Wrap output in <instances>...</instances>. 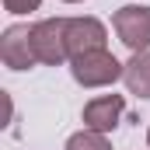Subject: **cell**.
<instances>
[{"instance_id": "1", "label": "cell", "mask_w": 150, "mask_h": 150, "mask_svg": "<svg viewBox=\"0 0 150 150\" xmlns=\"http://www.w3.org/2000/svg\"><path fill=\"white\" fill-rule=\"evenodd\" d=\"M70 74L80 87H112L115 80H122L126 63H119L108 49H94L70 59Z\"/></svg>"}, {"instance_id": "2", "label": "cell", "mask_w": 150, "mask_h": 150, "mask_svg": "<svg viewBox=\"0 0 150 150\" xmlns=\"http://www.w3.org/2000/svg\"><path fill=\"white\" fill-rule=\"evenodd\" d=\"M32 49L35 59L45 67H63L70 59L67 52V18H42L32 25Z\"/></svg>"}, {"instance_id": "3", "label": "cell", "mask_w": 150, "mask_h": 150, "mask_svg": "<svg viewBox=\"0 0 150 150\" xmlns=\"http://www.w3.org/2000/svg\"><path fill=\"white\" fill-rule=\"evenodd\" d=\"M112 28L129 52H147L150 49V7H143V4L119 7L112 14Z\"/></svg>"}, {"instance_id": "4", "label": "cell", "mask_w": 150, "mask_h": 150, "mask_svg": "<svg viewBox=\"0 0 150 150\" xmlns=\"http://www.w3.org/2000/svg\"><path fill=\"white\" fill-rule=\"evenodd\" d=\"M108 45V28L84 14V18H67V52L70 59L74 56H84V52H94V49H105Z\"/></svg>"}, {"instance_id": "5", "label": "cell", "mask_w": 150, "mask_h": 150, "mask_svg": "<svg viewBox=\"0 0 150 150\" xmlns=\"http://www.w3.org/2000/svg\"><path fill=\"white\" fill-rule=\"evenodd\" d=\"M0 59L7 70H32L35 59V49H32V25H11L4 28L0 35Z\"/></svg>"}, {"instance_id": "6", "label": "cell", "mask_w": 150, "mask_h": 150, "mask_svg": "<svg viewBox=\"0 0 150 150\" xmlns=\"http://www.w3.org/2000/svg\"><path fill=\"white\" fill-rule=\"evenodd\" d=\"M126 112V98L122 94H98L84 105V129H94V133H112L119 126V119Z\"/></svg>"}, {"instance_id": "7", "label": "cell", "mask_w": 150, "mask_h": 150, "mask_svg": "<svg viewBox=\"0 0 150 150\" xmlns=\"http://www.w3.org/2000/svg\"><path fill=\"white\" fill-rule=\"evenodd\" d=\"M122 84L129 94L136 98H150V49L147 52H133L129 63H126V74H122Z\"/></svg>"}, {"instance_id": "8", "label": "cell", "mask_w": 150, "mask_h": 150, "mask_svg": "<svg viewBox=\"0 0 150 150\" xmlns=\"http://www.w3.org/2000/svg\"><path fill=\"white\" fill-rule=\"evenodd\" d=\"M67 150H112V140L105 133H94V129H80L67 140Z\"/></svg>"}, {"instance_id": "9", "label": "cell", "mask_w": 150, "mask_h": 150, "mask_svg": "<svg viewBox=\"0 0 150 150\" xmlns=\"http://www.w3.org/2000/svg\"><path fill=\"white\" fill-rule=\"evenodd\" d=\"M42 7V0H4V11L7 14H14V18H21V14H32Z\"/></svg>"}, {"instance_id": "10", "label": "cell", "mask_w": 150, "mask_h": 150, "mask_svg": "<svg viewBox=\"0 0 150 150\" xmlns=\"http://www.w3.org/2000/svg\"><path fill=\"white\" fill-rule=\"evenodd\" d=\"M59 4H84V0H59Z\"/></svg>"}, {"instance_id": "11", "label": "cell", "mask_w": 150, "mask_h": 150, "mask_svg": "<svg viewBox=\"0 0 150 150\" xmlns=\"http://www.w3.org/2000/svg\"><path fill=\"white\" fill-rule=\"evenodd\" d=\"M147 147H150V126H147Z\"/></svg>"}]
</instances>
